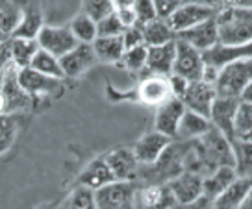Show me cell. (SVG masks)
Masks as SVG:
<instances>
[{
    "instance_id": "obj_25",
    "label": "cell",
    "mask_w": 252,
    "mask_h": 209,
    "mask_svg": "<svg viewBox=\"0 0 252 209\" xmlns=\"http://www.w3.org/2000/svg\"><path fill=\"white\" fill-rule=\"evenodd\" d=\"M93 50L98 63H121L126 52L123 35H119V37H96L93 43Z\"/></svg>"
},
{
    "instance_id": "obj_16",
    "label": "cell",
    "mask_w": 252,
    "mask_h": 209,
    "mask_svg": "<svg viewBox=\"0 0 252 209\" xmlns=\"http://www.w3.org/2000/svg\"><path fill=\"white\" fill-rule=\"evenodd\" d=\"M217 15V9L210 6H197V4H182L167 21L171 24L174 33L178 35L180 31H186L189 28H195L197 24L204 23L208 19Z\"/></svg>"
},
{
    "instance_id": "obj_26",
    "label": "cell",
    "mask_w": 252,
    "mask_h": 209,
    "mask_svg": "<svg viewBox=\"0 0 252 209\" xmlns=\"http://www.w3.org/2000/svg\"><path fill=\"white\" fill-rule=\"evenodd\" d=\"M236 179L237 174L232 167H220V169L213 171L212 174H208L204 178V196L210 200H215Z\"/></svg>"
},
{
    "instance_id": "obj_24",
    "label": "cell",
    "mask_w": 252,
    "mask_h": 209,
    "mask_svg": "<svg viewBox=\"0 0 252 209\" xmlns=\"http://www.w3.org/2000/svg\"><path fill=\"white\" fill-rule=\"evenodd\" d=\"M212 128L213 126L208 117H202L193 111H186V115L182 117L176 141H197L204 137Z\"/></svg>"
},
{
    "instance_id": "obj_3",
    "label": "cell",
    "mask_w": 252,
    "mask_h": 209,
    "mask_svg": "<svg viewBox=\"0 0 252 209\" xmlns=\"http://www.w3.org/2000/svg\"><path fill=\"white\" fill-rule=\"evenodd\" d=\"M252 80V60H239V61L226 63L220 67L219 78L215 82L217 96L239 98L243 89Z\"/></svg>"
},
{
    "instance_id": "obj_19",
    "label": "cell",
    "mask_w": 252,
    "mask_h": 209,
    "mask_svg": "<svg viewBox=\"0 0 252 209\" xmlns=\"http://www.w3.org/2000/svg\"><path fill=\"white\" fill-rule=\"evenodd\" d=\"M173 143L171 137H167L163 133L156 132V130H152V132L145 133L141 139H137L132 150H134L135 157H137V161L141 167H147V165H152V163H156L159 159V155L163 154L167 150V147Z\"/></svg>"
},
{
    "instance_id": "obj_38",
    "label": "cell",
    "mask_w": 252,
    "mask_h": 209,
    "mask_svg": "<svg viewBox=\"0 0 252 209\" xmlns=\"http://www.w3.org/2000/svg\"><path fill=\"white\" fill-rule=\"evenodd\" d=\"M82 11L96 23L106 19L111 13H115L113 0H82Z\"/></svg>"
},
{
    "instance_id": "obj_40",
    "label": "cell",
    "mask_w": 252,
    "mask_h": 209,
    "mask_svg": "<svg viewBox=\"0 0 252 209\" xmlns=\"http://www.w3.org/2000/svg\"><path fill=\"white\" fill-rule=\"evenodd\" d=\"M134 13H135V19H137V24H139V26H147L149 23L159 19L156 11V6H154L152 0H135Z\"/></svg>"
},
{
    "instance_id": "obj_14",
    "label": "cell",
    "mask_w": 252,
    "mask_h": 209,
    "mask_svg": "<svg viewBox=\"0 0 252 209\" xmlns=\"http://www.w3.org/2000/svg\"><path fill=\"white\" fill-rule=\"evenodd\" d=\"M178 206L171 187L167 183L158 185H139L135 191V209H171Z\"/></svg>"
},
{
    "instance_id": "obj_36",
    "label": "cell",
    "mask_w": 252,
    "mask_h": 209,
    "mask_svg": "<svg viewBox=\"0 0 252 209\" xmlns=\"http://www.w3.org/2000/svg\"><path fill=\"white\" fill-rule=\"evenodd\" d=\"M19 133V122L15 115H0V155L9 152Z\"/></svg>"
},
{
    "instance_id": "obj_37",
    "label": "cell",
    "mask_w": 252,
    "mask_h": 209,
    "mask_svg": "<svg viewBox=\"0 0 252 209\" xmlns=\"http://www.w3.org/2000/svg\"><path fill=\"white\" fill-rule=\"evenodd\" d=\"M147 56H149V47L147 45H141V47H135L126 50L125 56H123V67L130 72H141V70L147 69Z\"/></svg>"
},
{
    "instance_id": "obj_20",
    "label": "cell",
    "mask_w": 252,
    "mask_h": 209,
    "mask_svg": "<svg viewBox=\"0 0 252 209\" xmlns=\"http://www.w3.org/2000/svg\"><path fill=\"white\" fill-rule=\"evenodd\" d=\"M113 181H117V179L113 176L110 165L106 163L104 155L87 163L86 169L80 172L78 176V185H84L87 189H91V191H98V189L110 185Z\"/></svg>"
},
{
    "instance_id": "obj_7",
    "label": "cell",
    "mask_w": 252,
    "mask_h": 209,
    "mask_svg": "<svg viewBox=\"0 0 252 209\" xmlns=\"http://www.w3.org/2000/svg\"><path fill=\"white\" fill-rule=\"evenodd\" d=\"M134 93L137 100L150 108H159L167 100L174 98L171 84H169V76H158V74H147L139 82Z\"/></svg>"
},
{
    "instance_id": "obj_9",
    "label": "cell",
    "mask_w": 252,
    "mask_h": 209,
    "mask_svg": "<svg viewBox=\"0 0 252 209\" xmlns=\"http://www.w3.org/2000/svg\"><path fill=\"white\" fill-rule=\"evenodd\" d=\"M167 185L171 187V193H173L174 200L182 208L191 206L193 202H197L198 198L204 196V176H200L197 172H182L180 176H176Z\"/></svg>"
},
{
    "instance_id": "obj_45",
    "label": "cell",
    "mask_w": 252,
    "mask_h": 209,
    "mask_svg": "<svg viewBox=\"0 0 252 209\" xmlns=\"http://www.w3.org/2000/svg\"><path fill=\"white\" fill-rule=\"evenodd\" d=\"M239 100L247 102V104H252V80L249 82V86L243 89V93H241V96H239Z\"/></svg>"
},
{
    "instance_id": "obj_46",
    "label": "cell",
    "mask_w": 252,
    "mask_h": 209,
    "mask_svg": "<svg viewBox=\"0 0 252 209\" xmlns=\"http://www.w3.org/2000/svg\"><path fill=\"white\" fill-rule=\"evenodd\" d=\"M184 4H197V6H210V8H215L213 0H182Z\"/></svg>"
},
{
    "instance_id": "obj_31",
    "label": "cell",
    "mask_w": 252,
    "mask_h": 209,
    "mask_svg": "<svg viewBox=\"0 0 252 209\" xmlns=\"http://www.w3.org/2000/svg\"><path fill=\"white\" fill-rule=\"evenodd\" d=\"M24 8L15 0H0V31L11 35L23 21Z\"/></svg>"
},
{
    "instance_id": "obj_13",
    "label": "cell",
    "mask_w": 252,
    "mask_h": 209,
    "mask_svg": "<svg viewBox=\"0 0 252 209\" xmlns=\"http://www.w3.org/2000/svg\"><path fill=\"white\" fill-rule=\"evenodd\" d=\"M217 98V91H215V86L212 84H206V82H191L188 87V91L184 94V106L188 111H193V113H198L202 117H208L210 119V113H212V106Z\"/></svg>"
},
{
    "instance_id": "obj_42",
    "label": "cell",
    "mask_w": 252,
    "mask_h": 209,
    "mask_svg": "<svg viewBox=\"0 0 252 209\" xmlns=\"http://www.w3.org/2000/svg\"><path fill=\"white\" fill-rule=\"evenodd\" d=\"M152 2H154V6H156V11L159 19H169V17L173 15L174 11L184 4L182 0H152Z\"/></svg>"
},
{
    "instance_id": "obj_12",
    "label": "cell",
    "mask_w": 252,
    "mask_h": 209,
    "mask_svg": "<svg viewBox=\"0 0 252 209\" xmlns=\"http://www.w3.org/2000/svg\"><path fill=\"white\" fill-rule=\"evenodd\" d=\"M19 84L23 87L26 93L30 94L32 98H39V96H48V94H54L62 91V82L58 78H50L41 74L37 70H33L32 67L26 69H19Z\"/></svg>"
},
{
    "instance_id": "obj_53",
    "label": "cell",
    "mask_w": 252,
    "mask_h": 209,
    "mask_svg": "<svg viewBox=\"0 0 252 209\" xmlns=\"http://www.w3.org/2000/svg\"><path fill=\"white\" fill-rule=\"evenodd\" d=\"M171 209H184L182 206H174V208H171Z\"/></svg>"
},
{
    "instance_id": "obj_49",
    "label": "cell",
    "mask_w": 252,
    "mask_h": 209,
    "mask_svg": "<svg viewBox=\"0 0 252 209\" xmlns=\"http://www.w3.org/2000/svg\"><path fill=\"white\" fill-rule=\"evenodd\" d=\"M239 209H252V189H251V193H249V196L245 198L243 206H241Z\"/></svg>"
},
{
    "instance_id": "obj_32",
    "label": "cell",
    "mask_w": 252,
    "mask_h": 209,
    "mask_svg": "<svg viewBox=\"0 0 252 209\" xmlns=\"http://www.w3.org/2000/svg\"><path fill=\"white\" fill-rule=\"evenodd\" d=\"M69 28H71V31L74 33V37L78 39V43L93 45L94 39L98 37V31H96V21H93V19H91L89 15H86L84 11H80L78 15L72 17Z\"/></svg>"
},
{
    "instance_id": "obj_29",
    "label": "cell",
    "mask_w": 252,
    "mask_h": 209,
    "mask_svg": "<svg viewBox=\"0 0 252 209\" xmlns=\"http://www.w3.org/2000/svg\"><path fill=\"white\" fill-rule=\"evenodd\" d=\"M237 178L252 179V141H232Z\"/></svg>"
},
{
    "instance_id": "obj_30",
    "label": "cell",
    "mask_w": 252,
    "mask_h": 209,
    "mask_svg": "<svg viewBox=\"0 0 252 209\" xmlns=\"http://www.w3.org/2000/svg\"><path fill=\"white\" fill-rule=\"evenodd\" d=\"M43 15L37 8H26L24 9L23 21L19 23L11 37H23V39H37L39 31L43 30Z\"/></svg>"
},
{
    "instance_id": "obj_23",
    "label": "cell",
    "mask_w": 252,
    "mask_h": 209,
    "mask_svg": "<svg viewBox=\"0 0 252 209\" xmlns=\"http://www.w3.org/2000/svg\"><path fill=\"white\" fill-rule=\"evenodd\" d=\"M252 189V179L237 178L213 200V209H239Z\"/></svg>"
},
{
    "instance_id": "obj_11",
    "label": "cell",
    "mask_w": 252,
    "mask_h": 209,
    "mask_svg": "<svg viewBox=\"0 0 252 209\" xmlns=\"http://www.w3.org/2000/svg\"><path fill=\"white\" fill-rule=\"evenodd\" d=\"M117 181H137L141 165L132 148H115L104 155Z\"/></svg>"
},
{
    "instance_id": "obj_43",
    "label": "cell",
    "mask_w": 252,
    "mask_h": 209,
    "mask_svg": "<svg viewBox=\"0 0 252 209\" xmlns=\"http://www.w3.org/2000/svg\"><path fill=\"white\" fill-rule=\"evenodd\" d=\"M169 84H171V91H173V96L174 98H178V100H182L184 98V94H186V91H188V87L191 82H188L186 78L178 76V74H171L169 76Z\"/></svg>"
},
{
    "instance_id": "obj_41",
    "label": "cell",
    "mask_w": 252,
    "mask_h": 209,
    "mask_svg": "<svg viewBox=\"0 0 252 209\" xmlns=\"http://www.w3.org/2000/svg\"><path fill=\"white\" fill-rule=\"evenodd\" d=\"M123 43H125V48L130 50V48L141 47L145 45V35H143V26L139 24H134L130 28H126L125 33H123Z\"/></svg>"
},
{
    "instance_id": "obj_15",
    "label": "cell",
    "mask_w": 252,
    "mask_h": 209,
    "mask_svg": "<svg viewBox=\"0 0 252 209\" xmlns=\"http://www.w3.org/2000/svg\"><path fill=\"white\" fill-rule=\"evenodd\" d=\"M60 63H62L65 78H80L89 69H93L98 63V60H96V54L93 50V45L80 43L78 47L72 48L69 54L60 58Z\"/></svg>"
},
{
    "instance_id": "obj_51",
    "label": "cell",
    "mask_w": 252,
    "mask_h": 209,
    "mask_svg": "<svg viewBox=\"0 0 252 209\" xmlns=\"http://www.w3.org/2000/svg\"><path fill=\"white\" fill-rule=\"evenodd\" d=\"M8 37H11V35H6V33H2V31H0V45H2Z\"/></svg>"
},
{
    "instance_id": "obj_8",
    "label": "cell",
    "mask_w": 252,
    "mask_h": 209,
    "mask_svg": "<svg viewBox=\"0 0 252 209\" xmlns=\"http://www.w3.org/2000/svg\"><path fill=\"white\" fill-rule=\"evenodd\" d=\"M19 67L17 65H8L4 69V84H2V93L8 102V115H15L21 111H28L33 104V98L24 91L19 84Z\"/></svg>"
},
{
    "instance_id": "obj_4",
    "label": "cell",
    "mask_w": 252,
    "mask_h": 209,
    "mask_svg": "<svg viewBox=\"0 0 252 209\" xmlns=\"http://www.w3.org/2000/svg\"><path fill=\"white\" fill-rule=\"evenodd\" d=\"M135 181H113L94 191L98 209H135Z\"/></svg>"
},
{
    "instance_id": "obj_17",
    "label": "cell",
    "mask_w": 252,
    "mask_h": 209,
    "mask_svg": "<svg viewBox=\"0 0 252 209\" xmlns=\"http://www.w3.org/2000/svg\"><path fill=\"white\" fill-rule=\"evenodd\" d=\"M176 39H180L184 43L191 45L193 48L200 50L202 54L212 50L219 45V30H217V21L215 17L208 19L204 23L197 24L195 28H189L186 31H180Z\"/></svg>"
},
{
    "instance_id": "obj_48",
    "label": "cell",
    "mask_w": 252,
    "mask_h": 209,
    "mask_svg": "<svg viewBox=\"0 0 252 209\" xmlns=\"http://www.w3.org/2000/svg\"><path fill=\"white\" fill-rule=\"evenodd\" d=\"M0 115H8V102H6L2 89H0Z\"/></svg>"
},
{
    "instance_id": "obj_18",
    "label": "cell",
    "mask_w": 252,
    "mask_h": 209,
    "mask_svg": "<svg viewBox=\"0 0 252 209\" xmlns=\"http://www.w3.org/2000/svg\"><path fill=\"white\" fill-rule=\"evenodd\" d=\"M239 98H228V96H217L212 106L210 122L215 130H219L222 135H226L230 141L234 139V122H236Z\"/></svg>"
},
{
    "instance_id": "obj_50",
    "label": "cell",
    "mask_w": 252,
    "mask_h": 209,
    "mask_svg": "<svg viewBox=\"0 0 252 209\" xmlns=\"http://www.w3.org/2000/svg\"><path fill=\"white\" fill-rule=\"evenodd\" d=\"M35 209H60V206H56V204H41Z\"/></svg>"
},
{
    "instance_id": "obj_47",
    "label": "cell",
    "mask_w": 252,
    "mask_h": 209,
    "mask_svg": "<svg viewBox=\"0 0 252 209\" xmlns=\"http://www.w3.org/2000/svg\"><path fill=\"white\" fill-rule=\"evenodd\" d=\"M232 6L243 9H252V0H232Z\"/></svg>"
},
{
    "instance_id": "obj_44",
    "label": "cell",
    "mask_w": 252,
    "mask_h": 209,
    "mask_svg": "<svg viewBox=\"0 0 252 209\" xmlns=\"http://www.w3.org/2000/svg\"><path fill=\"white\" fill-rule=\"evenodd\" d=\"M135 0H113V9L115 11H125V9H134Z\"/></svg>"
},
{
    "instance_id": "obj_21",
    "label": "cell",
    "mask_w": 252,
    "mask_h": 209,
    "mask_svg": "<svg viewBox=\"0 0 252 209\" xmlns=\"http://www.w3.org/2000/svg\"><path fill=\"white\" fill-rule=\"evenodd\" d=\"M176 58V41H171L167 45L159 47H149L147 56V74H158V76H171Z\"/></svg>"
},
{
    "instance_id": "obj_10",
    "label": "cell",
    "mask_w": 252,
    "mask_h": 209,
    "mask_svg": "<svg viewBox=\"0 0 252 209\" xmlns=\"http://www.w3.org/2000/svg\"><path fill=\"white\" fill-rule=\"evenodd\" d=\"M186 111L188 109H186L182 100H178V98L167 100L165 104H161L159 108H156V113H154V130L167 135V137H171L173 141H176L182 117L186 115Z\"/></svg>"
},
{
    "instance_id": "obj_5",
    "label": "cell",
    "mask_w": 252,
    "mask_h": 209,
    "mask_svg": "<svg viewBox=\"0 0 252 209\" xmlns=\"http://www.w3.org/2000/svg\"><path fill=\"white\" fill-rule=\"evenodd\" d=\"M206 67L204 54L191 45L176 39V58H174L173 74L186 78L188 82H200Z\"/></svg>"
},
{
    "instance_id": "obj_27",
    "label": "cell",
    "mask_w": 252,
    "mask_h": 209,
    "mask_svg": "<svg viewBox=\"0 0 252 209\" xmlns=\"http://www.w3.org/2000/svg\"><path fill=\"white\" fill-rule=\"evenodd\" d=\"M143 35H145L147 47H159V45H167L171 41H176V33L171 28L167 19H156L147 26H143Z\"/></svg>"
},
{
    "instance_id": "obj_6",
    "label": "cell",
    "mask_w": 252,
    "mask_h": 209,
    "mask_svg": "<svg viewBox=\"0 0 252 209\" xmlns=\"http://www.w3.org/2000/svg\"><path fill=\"white\" fill-rule=\"evenodd\" d=\"M37 43L39 48L50 52L56 58H63L80 45L69 26H43V30L37 35Z\"/></svg>"
},
{
    "instance_id": "obj_52",
    "label": "cell",
    "mask_w": 252,
    "mask_h": 209,
    "mask_svg": "<svg viewBox=\"0 0 252 209\" xmlns=\"http://www.w3.org/2000/svg\"><path fill=\"white\" fill-rule=\"evenodd\" d=\"M2 84H4V70H0V89H2Z\"/></svg>"
},
{
    "instance_id": "obj_33",
    "label": "cell",
    "mask_w": 252,
    "mask_h": 209,
    "mask_svg": "<svg viewBox=\"0 0 252 209\" xmlns=\"http://www.w3.org/2000/svg\"><path fill=\"white\" fill-rule=\"evenodd\" d=\"M60 209H98L94 191L84 185H76L60 204Z\"/></svg>"
},
{
    "instance_id": "obj_35",
    "label": "cell",
    "mask_w": 252,
    "mask_h": 209,
    "mask_svg": "<svg viewBox=\"0 0 252 209\" xmlns=\"http://www.w3.org/2000/svg\"><path fill=\"white\" fill-rule=\"evenodd\" d=\"M232 141H252V104L239 102Z\"/></svg>"
},
{
    "instance_id": "obj_1",
    "label": "cell",
    "mask_w": 252,
    "mask_h": 209,
    "mask_svg": "<svg viewBox=\"0 0 252 209\" xmlns=\"http://www.w3.org/2000/svg\"><path fill=\"white\" fill-rule=\"evenodd\" d=\"M191 148H193V141H173L156 163L141 167L139 178H137L139 185H158V183L173 181L176 176L186 172V161Z\"/></svg>"
},
{
    "instance_id": "obj_22",
    "label": "cell",
    "mask_w": 252,
    "mask_h": 209,
    "mask_svg": "<svg viewBox=\"0 0 252 209\" xmlns=\"http://www.w3.org/2000/svg\"><path fill=\"white\" fill-rule=\"evenodd\" d=\"M206 63H210L213 67H224L226 63L239 61V60H252V41L245 43V45H237V47H224V45H217L215 48L204 52Z\"/></svg>"
},
{
    "instance_id": "obj_34",
    "label": "cell",
    "mask_w": 252,
    "mask_h": 209,
    "mask_svg": "<svg viewBox=\"0 0 252 209\" xmlns=\"http://www.w3.org/2000/svg\"><path fill=\"white\" fill-rule=\"evenodd\" d=\"M30 67L33 70L41 72V74H45V76L58 78V80H63V78H65L63 69H62V63H60V58H56V56H52L50 52L43 50V48H39V52H37L35 58L32 60Z\"/></svg>"
},
{
    "instance_id": "obj_39",
    "label": "cell",
    "mask_w": 252,
    "mask_h": 209,
    "mask_svg": "<svg viewBox=\"0 0 252 209\" xmlns=\"http://www.w3.org/2000/svg\"><path fill=\"white\" fill-rule=\"evenodd\" d=\"M125 26L121 23V19L117 17V13H111L106 19L96 23V31H98V37H119L125 33Z\"/></svg>"
},
{
    "instance_id": "obj_2",
    "label": "cell",
    "mask_w": 252,
    "mask_h": 209,
    "mask_svg": "<svg viewBox=\"0 0 252 209\" xmlns=\"http://www.w3.org/2000/svg\"><path fill=\"white\" fill-rule=\"evenodd\" d=\"M219 30V45L237 47L252 41V9L228 6L215 15Z\"/></svg>"
},
{
    "instance_id": "obj_28",
    "label": "cell",
    "mask_w": 252,
    "mask_h": 209,
    "mask_svg": "<svg viewBox=\"0 0 252 209\" xmlns=\"http://www.w3.org/2000/svg\"><path fill=\"white\" fill-rule=\"evenodd\" d=\"M39 52L37 39L11 37V61L19 69H26L32 65V60Z\"/></svg>"
}]
</instances>
